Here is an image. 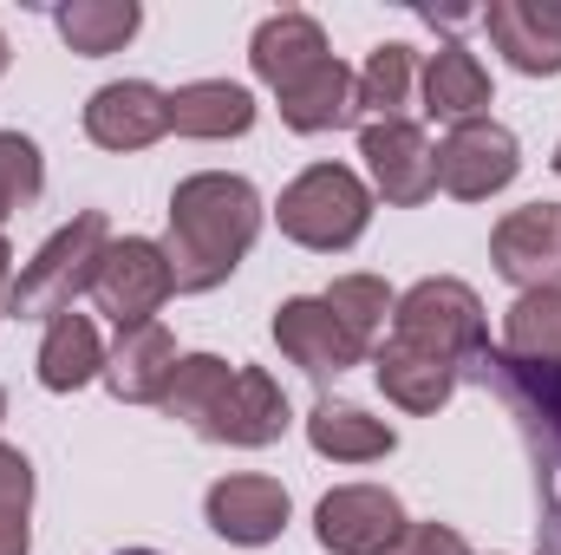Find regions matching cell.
<instances>
[{
	"instance_id": "cell-1",
	"label": "cell",
	"mask_w": 561,
	"mask_h": 555,
	"mask_svg": "<svg viewBox=\"0 0 561 555\" xmlns=\"http://www.w3.org/2000/svg\"><path fill=\"white\" fill-rule=\"evenodd\" d=\"M262 190L236 170H196L170 190V236L163 262L176 294H209L242 269V256L262 236Z\"/></svg>"
},
{
	"instance_id": "cell-2",
	"label": "cell",
	"mask_w": 561,
	"mask_h": 555,
	"mask_svg": "<svg viewBox=\"0 0 561 555\" xmlns=\"http://www.w3.org/2000/svg\"><path fill=\"white\" fill-rule=\"evenodd\" d=\"M163 412L183 418L196 438L209 444H236V451H262L294 424L287 393L268 366H229L216 353H183Z\"/></svg>"
},
{
	"instance_id": "cell-3",
	"label": "cell",
	"mask_w": 561,
	"mask_h": 555,
	"mask_svg": "<svg viewBox=\"0 0 561 555\" xmlns=\"http://www.w3.org/2000/svg\"><path fill=\"white\" fill-rule=\"evenodd\" d=\"M477 380L483 393H496V406L510 412L529 471H536V550L561 555V366H523L503 347L477 353Z\"/></svg>"
},
{
	"instance_id": "cell-4",
	"label": "cell",
	"mask_w": 561,
	"mask_h": 555,
	"mask_svg": "<svg viewBox=\"0 0 561 555\" xmlns=\"http://www.w3.org/2000/svg\"><path fill=\"white\" fill-rule=\"evenodd\" d=\"M105 249H112L105 209H79V216H72L66 229H53V236L39 242V256L13 275L7 314H13V320H59V314H72V301L92 294Z\"/></svg>"
},
{
	"instance_id": "cell-5",
	"label": "cell",
	"mask_w": 561,
	"mask_h": 555,
	"mask_svg": "<svg viewBox=\"0 0 561 555\" xmlns=\"http://www.w3.org/2000/svg\"><path fill=\"white\" fill-rule=\"evenodd\" d=\"M275 223L287 242L313 249V256H340L366 236L373 223V190L346 170V163H307L275 203Z\"/></svg>"
},
{
	"instance_id": "cell-6",
	"label": "cell",
	"mask_w": 561,
	"mask_h": 555,
	"mask_svg": "<svg viewBox=\"0 0 561 555\" xmlns=\"http://www.w3.org/2000/svg\"><path fill=\"white\" fill-rule=\"evenodd\" d=\"M392 340L424 347V353H437L450 366H477V353L490 347V320H483V301H477L470 281L424 275L392 307Z\"/></svg>"
},
{
	"instance_id": "cell-7",
	"label": "cell",
	"mask_w": 561,
	"mask_h": 555,
	"mask_svg": "<svg viewBox=\"0 0 561 555\" xmlns=\"http://www.w3.org/2000/svg\"><path fill=\"white\" fill-rule=\"evenodd\" d=\"M523 170V144L510 125L496 118H470V125H450L437 144V190L457 196V203H483L496 190H510Z\"/></svg>"
},
{
	"instance_id": "cell-8",
	"label": "cell",
	"mask_w": 561,
	"mask_h": 555,
	"mask_svg": "<svg viewBox=\"0 0 561 555\" xmlns=\"http://www.w3.org/2000/svg\"><path fill=\"white\" fill-rule=\"evenodd\" d=\"M170 294H176V281H170V262H163V242H150V236L112 242L105 262H99V281H92V301H99V314H112L118 333L157 320V307Z\"/></svg>"
},
{
	"instance_id": "cell-9",
	"label": "cell",
	"mask_w": 561,
	"mask_h": 555,
	"mask_svg": "<svg viewBox=\"0 0 561 555\" xmlns=\"http://www.w3.org/2000/svg\"><path fill=\"white\" fill-rule=\"evenodd\" d=\"M405 503L386 484H340L313 510V536L327 555H386L405 536Z\"/></svg>"
},
{
	"instance_id": "cell-10",
	"label": "cell",
	"mask_w": 561,
	"mask_h": 555,
	"mask_svg": "<svg viewBox=\"0 0 561 555\" xmlns=\"http://www.w3.org/2000/svg\"><path fill=\"white\" fill-rule=\"evenodd\" d=\"M359 157H366V177L386 203L399 209H419L437 190V150L424 138V125L412 118H379V125H359Z\"/></svg>"
},
{
	"instance_id": "cell-11",
	"label": "cell",
	"mask_w": 561,
	"mask_h": 555,
	"mask_svg": "<svg viewBox=\"0 0 561 555\" xmlns=\"http://www.w3.org/2000/svg\"><path fill=\"white\" fill-rule=\"evenodd\" d=\"M275 347L307 373V380H340L366 360V347L346 333V320L320 294H294L275 307Z\"/></svg>"
},
{
	"instance_id": "cell-12",
	"label": "cell",
	"mask_w": 561,
	"mask_h": 555,
	"mask_svg": "<svg viewBox=\"0 0 561 555\" xmlns=\"http://www.w3.org/2000/svg\"><path fill=\"white\" fill-rule=\"evenodd\" d=\"M490 262L516 294L529 287H556L561 275V203H523L496 223L490 236Z\"/></svg>"
},
{
	"instance_id": "cell-13",
	"label": "cell",
	"mask_w": 561,
	"mask_h": 555,
	"mask_svg": "<svg viewBox=\"0 0 561 555\" xmlns=\"http://www.w3.org/2000/svg\"><path fill=\"white\" fill-rule=\"evenodd\" d=\"M287 490L262 471H242V477H216L209 497H203V517L222 543H242V550H262L287 530Z\"/></svg>"
},
{
	"instance_id": "cell-14",
	"label": "cell",
	"mask_w": 561,
	"mask_h": 555,
	"mask_svg": "<svg viewBox=\"0 0 561 555\" xmlns=\"http://www.w3.org/2000/svg\"><path fill=\"white\" fill-rule=\"evenodd\" d=\"M170 132V92L150 79H112L85 99V138L99 150H144Z\"/></svg>"
},
{
	"instance_id": "cell-15",
	"label": "cell",
	"mask_w": 561,
	"mask_h": 555,
	"mask_svg": "<svg viewBox=\"0 0 561 555\" xmlns=\"http://www.w3.org/2000/svg\"><path fill=\"white\" fill-rule=\"evenodd\" d=\"M176 333L163 320H144L131 333H118V347L105 353V386L118 406H163L170 380H176Z\"/></svg>"
},
{
	"instance_id": "cell-16",
	"label": "cell",
	"mask_w": 561,
	"mask_h": 555,
	"mask_svg": "<svg viewBox=\"0 0 561 555\" xmlns=\"http://www.w3.org/2000/svg\"><path fill=\"white\" fill-rule=\"evenodd\" d=\"M483 26H490V46L516 72H529V79H556L561 72V7H542V0H490Z\"/></svg>"
},
{
	"instance_id": "cell-17",
	"label": "cell",
	"mask_w": 561,
	"mask_h": 555,
	"mask_svg": "<svg viewBox=\"0 0 561 555\" xmlns=\"http://www.w3.org/2000/svg\"><path fill=\"white\" fill-rule=\"evenodd\" d=\"M373 380H379V393H386L399 412L424 418V412H444V406H450L463 366H450V360H437V353H424V347H405V340H379V347H373Z\"/></svg>"
},
{
	"instance_id": "cell-18",
	"label": "cell",
	"mask_w": 561,
	"mask_h": 555,
	"mask_svg": "<svg viewBox=\"0 0 561 555\" xmlns=\"http://www.w3.org/2000/svg\"><path fill=\"white\" fill-rule=\"evenodd\" d=\"M419 86H424V118H444V125H470V118H483L490 112V66L470 53V46H457V39H444L431 59L419 66Z\"/></svg>"
},
{
	"instance_id": "cell-19",
	"label": "cell",
	"mask_w": 561,
	"mask_h": 555,
	"mask_svg": "<svg viewBox=\"0 0 561 555\" xmlns=\"http://www.w3.org/2000/svg\"><path fill=\"white\" fill-rule=\"evenodd\" d=\"M255 125V92L236 86V79H190L170 92V132L176 138H203V144H222V138H242Z\"/></svg>"
},
{
	"instance_id": "cell-20",
	"label": "cell",
	"mask_w": 561,
	"mask_h": 555,
	"mask_svg": "<svg viewBox=\"0 0 561 555\" xmlns=\"http://www.w3.org/2000/svg\"><path fill=\"white\" fill-rule=\"evenodd\" d=\"M320 59H333L327 53V33H320V20L313 13H268L262 26H255V39H249V66H255V79L262 86H294L300 72H313Z\"/></svg>"
},
{
	"instance_id": "cell-21",
	"label": "cell",
	"mask_w": 561,
	"mask_h": 555,
	"mask_svg": "<svg viewBox=\"0 0 561 555\" xmlns=\"http://www.w3.org/2000/svg\"><path fill=\"white\" fill-rule=\"evenodd\" d=\"M275 105H280V125L300 132V138L340 132V125H353V72L340 59H320L313 72H300L294 86H280Z\"/></svg>"
},
{
	"instance_id": "cell-22",
	"label": "cell",
	"mask_w": 561,
	"mask_h": 555,
	"mask_svg": "<svg viewBox=\"0 0 561 555\" xmlns=\"http://www.w3.org/2000/svg\"><path fill=\"white\" fill-rule=\"evenodd\" d=\"M307 444L333 464H373V457H392L399 451V431L386 418H373L366 406H346V399H320L307 412Z\"/></svg>"
},
{
	"instance_id": "cell-23",
	"label": "cell",
	"mask_w": 561,
	"mask_h": 555,
	"mask_svg": "<svg viewBox=\"0 0 561 555\" xmlns=\"http://www.w3.org/2000/svg\"><path fill=\"white\" fill-rule=\"evenodd\" d=\"M105 373V347H99V327L92 314H59L46 320V340H39V386L46 393H79L85 380Z\"/></svg>"
},
{
	"instance_id": "cell-24",
	"label": "cell",
	"mask_w": 561,
	"mask_h": 555,
	"mask_svg": "<svg viewBox=\"0 0 561 555\" xmlns=\"http://www.w3.org/2000/svg\"><path fill=\"white\" fill-rule=\"evenodd\" d=\"M412 86H419V53H412L405 39L373 46V59L353 72V118H366V125H379V118H405Z\"/></svg>"
},
{
	"instance_id": "cell-25",
	"label": "cell",
	"mask_w": 561,
	"mask_h": 555,
	"mask_svg": "<svg viewBox=\"0 0 561 555\" xmlns=\"http://www.w3.org/2000/svg\"><path fill=\"white\" fill-rule=\"evenodd\" d=\"M503 353L523 366H561V281L529 287L503 314Z\"/></svg>"
},
{
	"instance_id": "cell-26",
	"label": "cell",
	"mask_w": 561,
	"mask_h": 555,
	"mask_svg": "<svg viewBox=\"0 0 561 555\" xmlns=\"http://www.w3.org/2000/svg\"><path fill=\"white\" fill-rule=\"evenodd\" d=\"M53 26H59V39H66L79 59H105V53H118V46L144 26V7L138 0H66V7L53 13Z\"/></svg>"
},
{
	"instance_id": "cell-27",
	"label": "cell",
	"mask_w": 561,
	"mask_h": 555,
	"mask_svg": "<svg viewBox=\"0 0 561 555\" xmlns=\"http://www.w3.org/2000/svg\"><path fill=\"white\" fill-rule=\"evenodd\" d=\"M320 301L346 320V333H353L366 353L379 347V333H386V320H392V307H399V294L386 287V275H340Z\"/></svg>"
},
{
	"instance_id": "cell-28",
	"label": "cell",
	"mask_w": 561,
	"mask_h": 555,
	"mask_svg": "<svg viewBox=\"0 0 561 555\" xmlns=\"http://www.w3.org/2000/svg\"><path fill=\"white\" fill-rule=\"evenodd\" d=\"M39 190H46L39 144L26 138V132H0V223H7L13 209H26Z\"/></svg>"
},
{
	"instance_id": "cell-29",
	"label": "cell",
	"mask_w": 561,
	"mask_h": 555,
	"mask_svg": "<svg viewBox=\"0 0 561 555\" xmlns=\"http://www.w3.org/2000/svg\"><path fill=\"white\" fill-rule=\"evenodd\" d=\"M33 517V464L20 444L0 438V523H26Z\"/></svg>"
},
{
	"instance_id": "cell-30",
	"label": "cell",
	"mask_w": 561,
	"mask_h": 555,
	"mask_svg": "<svg viewBox=\"0 0 561 555\" xmlns=\"http://www.w3.org/2000/svg\"><path fill=\"white\" fill-rule=\"evenodd\" d=\"M386 555H470V543H463L450 523H405V536Z\"/></svg>"
},
{
	"instance_id": "cell-31",
	"label": "cell",
	"mask_w": 561,
	"mask_h": 555,
	"mask_svg": "<svg viewBox=\"0 0 561 555\" xmlns=\"http://www.w3.org/2000/svg\"><path fill=\"white\" fill-rule=\"evenodd\" d=\"M33 550V523H0V555H26Z\"/></svg>"
},
{
	"instance_id": "cell-32",
	"label": "cell",
	"mask_w": 561,
	"mask_h": 555,
	"mask_svg": "<svg viewBox=\"0 0 561 555\" xmlns=\"http://www.w3.org/2000/svg\"><path fill=\"white\" fill-rule=\"evenodd\" d=\"M7 287H13V249H7V236H0V314H7Z\"/></svg>"
},
{
	"instance_id": "cell-33",
	"label": "cell",
	"mask_w": 561,
	"mask_h": 555,
	"mask_svg": "<svg viewBox=\"0 0 561 555\" xmlns=\"http://www.w3.org/2000/svg\"><path fill=\"white\" fill-rule=\"evenodd\" d=\"M7 59H13V53H7V33H0V72H7Z\"/></svg>"
},
{
	"instance_id": "cell-34",
	"label": "cell",
	"mask_w": 561,
	"mask_h": 555,
	"mask_svg": "<svg viewBox=\"0 0 561 555\" xmlns=\"http://www.w3.org/2000/svg\"><path fill=\"white\" fill-rule=\"evenodd\" d=\"M118 555H157V550H118Z\"/></svg>"
},
{
	"instance_id": "cell-35",
	"label": "cell",
	"mask_w": 561,
	"mask_h": 555,
	"mask_svg": "<svg viewBox=\"0 0 561 555\" xmlns=\"http://www.w3.org/2000/svg\"><path fill=\"white\" fill-rule=\"evenodd\" d=\"M0 418H7V393H0Z\"/></svg>"
},
{
	"instance_id": "cell-36",
	"label": "cell",
	"mask_w": 561,
	"mask_h": 555,
	"mask_svg": "<svg viewBox=\"0 0 561 555\" xmlns=\"http://www.w3.org/2000/svg\"><path fill=\"white\" fill-rule=\"evenodd\" d=\"M556 170H561V144H556Z\"/></svg>"
}]
</instances>
